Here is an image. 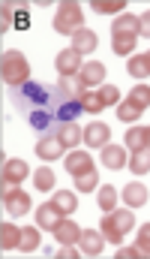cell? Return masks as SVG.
Masks as SVG:
<instances>
[{
  "instance_id": "1",
  "label": "cell",
  "mask_w": 150,
  "mask_h": 259,
  "mask_svg": "<svg viewBox=\"0 0 150 259\" xmlns=\"http://www.w3.org/2000/svg\"><path fill=\"white\" fill-rule=\"evenodd\" d=\"M102 229V235H105V241L108 244H123V238H126V232L135 226V214L129 211V208H114L111 214H102V223H99Z\"/></svg>"
},
{
  "instance_id": "2",
  "label": "cell",
  "mask_w": 150,
  "mask_h": 259,
  "mask_svg": "<svg viewBox=\"0 0 150 259\" xmlns=\"http://www.w3.org/2000/svg\"><path fill=\"white\" fill-rule=\"evenodd\" d=\"M3 81H6L9 88H18V84L30 81V64H27L24 55L15 52V49L3 52Z\"/></svg>"
},
{
  "instance_id": "3",
  "label": "cell",
  "mask_w": 150,
  "mask_h": 259,
  "mask_svg": "<svg viewBox=\"0 0 150 259\" xmlns=\"http://www.w3.org/2000/svg\"><path fill=\"white\" fill-rule=\"evenodd\" d=\"M81 27H84V12H81V6L72 3V0L60 3L57 12H54V30H57V33H66V36H75Z\"/></svg>"
},
{
  "instance_id": "4",
  "label": "cell",
  "mask_w": 150,
  "mask_h": 259,
  "mask_svg": "<svg viewBox=\"0 0 150 259\" xmlns=\"http://www.w3.org/2000/svg\"><path fill=\"white\" fill-rule=\"evenodd\" d=\"M3 205L12 217H24L30 211V196L18 187H3Z\"/></svg>"
},
{
  "instance_id": "5",
  "label": "cell",
  "mask_w": 150,
  "mask_h": 259,
  "mask_svg": "<svg viewBox=\"0 0 150 259\" xmlns=\"http://www.w3.org/2000/svg\"><path fill=\"white\" fill-rule=\"evenodd\" d=\"M81 69H84V64H81V55L75 49H63L57 55V72H60V78H75Z\"/></svg>"
},
{
  "instance_id": "6",
  "label": "cell",
  "mask_w": 150,
  "mask_h": 259,
  "mask_svg": "<svg viewBox=\"0 0 150 259\" xmlns=\"http://www.w3.org/2000/svg\"><path fill=\"white\" fill-rule=\"evenodd\" d=\"M27 178V163L24 160H6L3 163V187H18Z\"/></svg>"
},
{
  "instance_id": "7",
  "label": "cell",
  "mask_w": 150,
  "mask_h": 259,
  "mask_svg": "<svg viewBox=\"0 0 150 259\" xmlns=\"http://www.w3.org/2000/svg\"><path fill=\"white\" fill-rule=\"evenodd\" d=\"M63 151H66V148H63V142H60L57 136H42V139L36 142V157H39V160H57Z\"/></svg>"
},
{
  "instance_id": "8",
  "label": "cell",
  "mask_w": 150,
  "mask_h": 259,
  "mask_svg": "<svg viewBox=\"0 0 150 259\" xmlns=\"http://www.w3.org/2000/svg\"><path fill=\"white\" fill-rule=\"evenodd\" d=\"M66 172H69L72 178L93 172V160H90V154H84V151H72V154H66Z\"/></svg>"
},
{
  "instance_id": "9",
  "label": "cell",
  "mask_w": 150,
  "mask_h": 259,
  "mask_svg": "<svg viewBox=\"0 0 150 259\" xmlns=\"http://www.w3.org/2000/svg\"><path fill=\"white\" fill-rule=\"evenodd\" d=\"M96 46H99V39H96V33H93L90 27H81V30L72 36V49L81 55V58H84V55H93Z\"/></svg>"
},
{
  "instance_id": "10",
  "label": "cell",
  "mask_w": 150,
  "mask_h": 259,
  "mask_svg": "<svg viewBox=\"0 0 150 259\" xmlns=\"http://www.w3.org/2000/svg\"><path fill=\"white\" fill-rule=\"evenodd\" d=\"M60 217H63V214H60L51 202H42V205L36 208V226H39V229H51V232H54V226L60 223Z\"/></svg>"
},
{
  "instance_id": "11",
  "label": "cell",
  "mask_w": 150,
  "mask_h": 259,
  "mask_svg": "<svg viewBox=\"0 0 150 259\" xmlns=\"http://www.w3.org/2000/svg\"><path fill=\"white\" fill-rule=\"evenodd\" d=\"M102 166L105 169H123L126 166V148H120V145H105L102 148Z\"/></svg>"
},
{
  "instance_id": "12",
  "label": "cell",
  "mask_w": 150,
  "mask_h": 259,
  "mask_svg": "<svg viewBox=\"0 0 150 259\" xmlns=\"http://www.w3.org/2000/svg\"><path fill=\"white\" fill-rule=\"evenodd\" d=\"M102 244H105V235L99 229H84L81 232V250L87 256H99L102 253Z\"/></svg>"
},
{
  "instance_id": "13",
  "label": "cell",
  "mask_w": 150,
  "mask_h": 259,
  "mask_svg": "<svg viewBox=\"0 0 150 259\" xmlns=\"http://www.w3.org/2000/svg\"><path fill=\"white\" fill-rule=\"evenodd\" d=\"M78 78H81V81H84V88L90 91L93 84H102V81H105V66L99 64V61H87L84 69L78 72Z\"/></svg>"
},
{
  "instance_id": "14",
  "label": "cell",
  "mask_w": 150,
  "mask_h": 259,
  "mask_svg": "<svg viewBox=\"0 0 150 259\" xmlns=\"http://www.w3.org/2000/svg\"><path fill=\"white\" fill-rule=\"evenodd\" d=\"M54 238H57L60 244H75V241H81V229H78V223L60 217V223L54 226Z\"/></svg>"
},
{
  "instance_id": "15",
  "label": "cell",
  "mask_w": 150,
  "mask_h": 259,
  "mask_svg": "<svg viewBox=\"0 0 150 259\" xmlns=\"http://www.w3.org/2000/svg\"><path fill=\"white\" fill-rule=\"evenodd\" d=\"M108 136H111V130L105 127V124H99V121H93L90 127H84V142L90 148H105L108 145Z\"/></svg>"
},
{
  "instance_id": "16",
  "label": "cell",
  "mask_w": 150,
  "mask_h": 259,
  "mask_svg": "<svg viewBox=\"0 0 150 259\" xmlns=\"http://www.w3.org/2000/svg\"><path fill=\"white\" fill-rule=\"evenodd\" d=\"M123 202H126L129 208H141V205H147V187H144L141 181H129V184L123 187Z\"/></svg>"
},
{
  "instance_id": "17",
  "label": "cell",
  "mask_w": 150,
  "mask_h": 259,
  "mask_svg": "<svg viewBox=\"0 0 150 259\" xmlns=\"http://www.w3.org/2000/svg\"><path fill=\"white\" fill-rule=\"evenodd\" d=\"M18 244H21V229L15 223H3L0 226V247L3 250H18Z\"/></svg>"
},
{
  "instance_id": "18",
  "label": "cell",
  "mask_w": 150,
  "mask_h": 259,
  "mask_svg": "<svg viewBox=\"0 0 150 259\" xmlns=\"http://www.w3.org/2000/svg\"><path fill=\"white\" fill-rule=\"evenodd\" d=\"M111 33H132V36H138V15H132V12H123L120 18H114V24H111Z\"/></svg>"
},
{
  "instance_id": "19",
  "label": "cell",
  "mask_w": 150,
  "mask_h": 259,
  "mask_svg": "<svg viewBox=\"0 0 150 259\" xmlns=\"http://www.w3.org/2000/svg\"><path fill=\"white\" fill-rule=\"evenodd\" d=\"M51 205H54L63 217H69L75 208H78V199H75V193H69V190H57L54 199H51Z\"/></svg>"
},
{
  "instance_id": "20",
  "label": "cell",
  "mask_w": 150,
  "mask_h": 259,
  "mask_svg": "<svg viewBox=\"0 0 150 259\" xmlns=\"http://www.w3.org/2000/svg\"><path fill=\"white\" fill-rule=\"evenodd\" d=\"M135 39L138 36H132V33H114V39H111V49H114V55H132L135 52Z\"/></svg>"
},
{
  "instance_id": "21",
  "label": "cell",
  "mask_w": 150,
  "mask_h": 259,
  "mask_svg": "<svg viewBox=\"0 0 150 259\" xmlns=\"http://www.w3.org/2000/svg\"><path fill=\"white\" fill-rule=\"evenodd\" d=\"M57 139L63 142V148H78V142L84 139V130L78 127V124H66V127H60Z\"/></svg>"
},
{
  "instance_id": "22",
  "label": "cell",
  "mask_w": 150,
  "mask_h": 259,
  "mask_svg": "<svg viewBox=\"0 0 150 259\" xmlns=\"http://www.w3.org/2000/svg\"><path fill=\"white\" fill-rule=\"evenodd\" d=\"M126 148L135 154V151H144L147 148V127H135L126 130Z\"/></svg>"
},
{
  "instance_id": "23",
  "label": "cell",
  "mask_w": 150,
  "mask_h": 259,
  "mask_svg": "<svg viewBox=\"0 0 150 259\" xmlns=\"http://www.w3.org/2000/svg\"><path fill=\"white\" fill-rule=\"evenodd\" d=\"M141 112H144V109H141L135 100H126V103H120V106H117V118H120L123 124H132V121H138V118H141Z\"/></svg>"
},
{
  "instance_id": "24",
  "label": "cell",
  "mask_w": 150,
  "mask_h": 259,
  "mask_svg": "<svg viewBox=\"0 0 150 259\" xmlns=\"http://www.w3.org/2000/svg\"><path fill=\"white\" fill-rule=\"evenodd\" d=\"M54 181H57V178H54V172H51L48 166H42V169L33 172V184H36V190H45V193H48V190H54Z\"/></svg>"
},
{
  "instance_id": "25",
  "label": "cell",
  "mask_w": 150,
  "mask_h": 259,
  "mask_svg": "<svg viewBox=\"0 0 150 259\" xmlns=\"http://www.w3.org/2000/svg\"><path fill=\"white\" fill-rule=\"evenodd\" d=\"M36 247H39V229H33V226L21 229V244H18V250H21V253H33Z\"/></svg>"
},
{
  "instance_id": "26",
  "label": "cell",
  "mask_w": 150,
  "mask_h": 259,
  "mask_svg": "<svg viewBox=\"0 0 150 259\" xmlns=\"http://www.w3.org/2000/svg\"><path fill=\"white\" fill-rule=\"evenodd\" d=\"M99 208H102V214H111L117 208V190L111 184H102V190H99Z\"/></svg>"
},
{
  "instance_id": "27",
  "label": "cell",
  "mask_w": 150,
  "mask_h": 259,
  "mask_svg": "<svg viewBox=\"0 0 150 259\" xmlns=\"http://www.w3.org/2000/svg\"><path fill=\"white\" fill-rule=\"evenodd\" d=\"M129 169L135 172V175H147L150 172V151H135L132 157H129Z\"/></svg>"
},
{
  "instance_id": "28",
  "label": "cell",
  "mask_w": 150,
  "mask_h": 259,
  "mask_svg": "<svg viewBox=\"0 0 150 259\" xmlns=\"http://www.w3.org/2000/svg\"><path fill=\"white\" fill-rule=\"evenodd\" d=\"M126 69H129V75H132V78H147V75H150V66H147V58H144V55L129 58Z\"/></svg>"
},
{
  "instance_id": "29",
  "label": "cell",
  "mask_w": 150,
  "mask_h": 259,
  "mask_svg": "<svg viewBox=\"0 0 150 259\" xmlns=\"http://www.w3.org/2000/svg\"><path fill=\"white\" fill-rule=\"evenodd\" d=\"M96 184H99V175H96V169H93V172H87V175H78V178H75V187H78V193H93V190H96Z\"/></svg>"
},
{
  "instance_id": "30",
  "label": "cell",
  "mask_w": 150,
  "mask_h": 259,
  "mask_svg": "<svg viewBox=\"0 0 150 259\" xmlns=\"http://www.w3.org/2000/svg\"><path fill=\"white\" fill-rule=\"evenodd\" d=\"M81 106H84V112H90V115H96V112L105 109L102 100H99V91H87V94L81 97Z\"/></svg>"
},
{
  "instance_id": "31",
  "label": "cell",
  "mask_w": 150,
  "mask_h": 259,
  "mask_svg": "<svg viewBox=\"0 0 150 259\" xmlns=\"http://www.w3.org/2000/svg\"><path fill=\"white\" fill-rule=\"evenodd\" d=\"M99 15H105V12H117V9H126V0H93L90 3Z\"/></svg>"
},
{
  "instance_id": "32",
  "label": "cell",
  "mask_w": 150,
  "mask_h": 259,
  "mask_svg": "<svg viewBox=\"0 0 150 259\" xmlns=\"http://www.w3.org/2000/svg\"><path fill=\"white\" fill-rule=\"evenodd\" d=\"M99 100H102V106H117L120 103V91L114 84H102L99 88Z\"/></svg>"
},
{
  "instance_id": "33",
  "label": "cell",
  "mask_w": 150,
  "mask_h": 259,
  "mask_svg": "<svg viewBox=\"0 0 150 259\" xmlns=\"http://www.w3.org/2000/svg\"><path fill=\"white\" fill-rule=\"evenodd\" d=\"M129 100H135L141 109H147L150 106V84H135V88L129 91Z\"/></svg>"
},
{
  "instance_id": "34",
  "label": "cell",
  "mask_w": 150,
  "mask_h": 259,
  "mask_svg": "<svg viewBox=\"0 0 150 259\" xmlns=\"http://www.w3.org/2000/svg\"><path fill=\"white\" fill-rule=\"evenodd\" d=\"M138 250H141V256L150 259V220L138 229Z\"/></svg>"
},
{
  "instance_id": "35",
  "label": "cell",
  "mask_w": 150,
  "mask_h": 259,
  "mask_svg": "<svg viewBox=\"0 0 150 259\" xmlns=\"http://www.w3.org/2000/svg\"><path fill=\"white\" fill-rule=\"evenodd\" d=\"M138 36H147L150 39V9L138 15Z\"/></svg>"
},
{
  "instance_id": "36",
  "label": "cell",
  "mask_w": 150,
  "mask_h": 259,
  "mask_svg": "<svg viewBox=\"0 0 150 259\" xmlns=\"http://www.w3.org/2000/svg\"><path fill=\"white\" fill-rule=\"evenodd\" d=\"M135 256H141L138 244H135V247H120V250H117V259H135Z\"/></svg>"
},
{
  "instance_id": "37",
  "label": "cell",
  "mask_w": 150,
  "mask_h": 259,
  "mask_svg": "<svg viewBox=\"0 0 150 259\" xmlns=\"http://www.w3.org/2000/svg\"><path fill=\"white\" fill-rule=\"evenodd\" d=\"M57 259H78V250H72V244H63V250L54 253Z\"/></svg>"
},
{
  "instance_id": "38",
  "label": "cell",
  "mask_w": 150,
  "mask_h": 259,
  "mask_svg": "<svg viewBox=\"0 0 150 259\" xmlns=\"http://www.w3.org/2000/svg\"><path fill=\"white\" fill-rule=\"evenodd\" d=\"M147 151H150V127H147Z\"/></svg>"
},
{
  "instance_id": "39",
  "label": "cell",
  "mask_w": 150,
  "mask_h": 259,
  "mask_svg": "<svg viewBox=\"0 0 150 259\" xmlns=\"http://www.w3.org/2000/svg\"><path fill=\"white\" fill-rule=\"evenodd\" d=\"M144 58H147V66H150V52H147V55H144Z\"/></svg>"
}]
</instances>
